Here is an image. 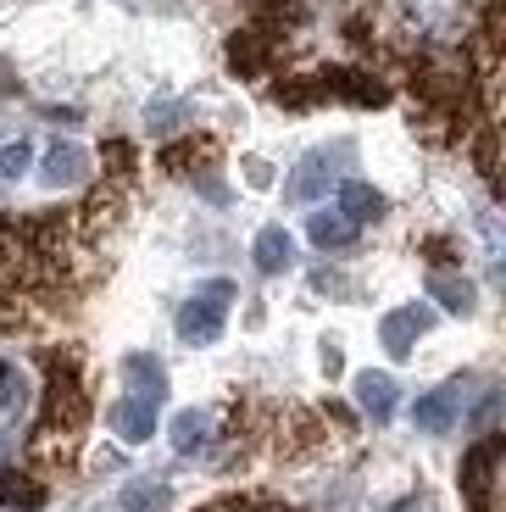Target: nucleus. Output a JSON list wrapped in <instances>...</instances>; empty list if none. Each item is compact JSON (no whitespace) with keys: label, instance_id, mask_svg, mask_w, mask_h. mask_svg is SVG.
<instances>
[{"label":"nucleus","instance_id":"1","mask_svg":"<svg viewBox=\"0 0 506 512\" xmlns=\"http://www.w3.org/2000/svg\"><path fill=\"white\" fill-rule=\"evenodd\" d=\"M123 379H128V390H123V401L112 407V418H106V423H112L117 440H128V446H145V440L156 435V418H162L167 373H162V362H151V357H128Z\"/></svg>","mask_w":506,"mask_h":512},{"label":"nucleus","instance_id":"2","mask_svg":"<svg viewBox=\"0 0 506 512\" xmlns=\"http://www.w3.org/2000/svg\"><path fill=\"white\" fill-rule=\"evenodd\" d=\"M228 307H234V284L228 279L201 284V290L184 301V312H178V340H184V346H217L223 329H228Z\"/></svg>","mask_w":506,"mask_h":512},{"label":"nucleus","instance_id":"3","mask_svg":"<svg viewBox=\"0 0 506 512\" xmlns=\"http://www.w3.org/2000/svg\"><path fill=\"white\" fill-rule=\"evenodd\" d=\"M89 179H95L89 145H78V140L45 145V156H39V184H45V190H78V184H89Z\"/></svg>","mask_w":506,"mask_h":512},{"label":"nucleus","instance_id":"4","mask_svg":"<svg viewBox=\"0 0 506 512\" xmlns=\"http://www.w3.org/2000/svg\"><path fill=\"white\" fill-rule=\"evenodd\" d=\"M345 156H351L345 145H334V151H312V156H306V162L290 173V184H284V195H290V201H301V206H312L317 195L329 190V179H334V173L345 167Z\"/></svg>","mask_w":506,"mask_h":512},{"label":"nucleus","instance_id":"5","mask_svg":"<svg viewBox=\"0 0 506 512\" xmlns=\"http://www.w3.org/2000/svg\"><path fill=\"white\" fill-rule=\"evenodd\" d=\"M351 396H356V407H362L373 423H384V418L395 412V401H401V384H395V373H384V368H367V373H356Z\"/></svg>","mask_w":506,"mask_h":512},{"label":"nucleus","instance_id":"6","mask_svg":"<svg viewBox=\"0 0 506 512\" xmlns=\"http://www.w3.org/2000/svg\"><path fill=\"white\" fill-rule=\"evenodd\" d=\"M434 323V312L429 307H395L390 318L379 323V340H384V351L390 357H412V346H418V334Z\"/></svg>","mask_w":506,"mask_h":512},{"label":"nucleus","instance_id":"7","mask_svg":"<svg viewBox=\"0 0 506 512\" xmlns=\"http://www.w3.org/2000/svg\"><path fill=\"white\" fill-rule=\"evenodd\" d=\"M456 412H462V384H440V390L418 396V407H412V423H418L423 435H451Z\"/></svg>","mask_w":506,"mask_h":512},{"label":"nucleus","instance_id":"8","mask_svg":"<svg viewBox=\"0 0 506 512\" xmlns=\"http://www.w3.org/2000/svg\"><path fill=\"white\" fill-rule=\"evenodd\" d=\"M251 262H256V273H267V279L290 273L295 268V234L279 229V223H267V229L256 234V245H251Z\"/></svg>","mask_w":506,"mask_h":512},{"label":"nucleus","instance_id":"9","mask_svg":"<svg viewBox=\"0 0 506 512\" xmlns=\"http://www.w3.org/2000/svg\"><path fill=\"white\" fill-rule=\"evenodd\" d=\"M173 501H178V490L167 485V479H156V474H140V479H128V485L117 490V507L123 512H173Z\"/></svg>","mask_w":506,"mask_h":512},{"label":"nucleus","instance_id":"10","mask_svg":"<svg viewBox=\"0 0 506 512\" xmlns=\"http://www.w3.org/2000/svg\"><path fill=\"white\" fill-rule=\"evenodd\" d=\"M212 429H217L212 412L184 407V412L173 418V451H178V457H195V451H206V446H212Z\"/></svg>","mask_w":506,"mask_h":512},{"label":"nucleus","instance_id":"11","mask_svg":"<svg viewBox=\"0 0 506 512\" xmlns=\"http://www.w3.org/2000/svg\"><path fill=\"white\" fill-rule=\"evenodd\" d=\"M379 190H373V184H356V179H345L340 184V218L351 223V229H362V223H373L379 218Z\"/></svg>","mask_w":506,"mask_h":512},{"label":"nucleus","instance_id":"12","mask_svg":"<svg viewBox=\"0 0 506 512\" xmlns=\"http://www.w3.org/2000/svg\"><path fill=\"white\" fill-rule=\"evenodd\" d=\"M429 290H434V301H440L445 312H456V318H468V312L479 307V290H473V279H456V273H434Z\"/></svg>","mask_w":506,"mask_h":512},{"label":"nucleus","instance_id":"13","mask_svg":"<svg viewBox=\"0 0 506 512\" xmlns=\"http://www.w3.org/2000/svg\"><path fill=\"white\" fill-rule=\"evenodd\" d=\"M23 407H28V373L12 357H0V423L23 418Z\"/></svg>","mask_w":506,"mask_h":512},{"label":"nucleus","instance_id":"14","mask_svg":"<svg viewBox=\"0 0 506 512\" xmlns=\"http://www.w3.org/2000/svg\"><path fill=\"white\" fill-rule=\"evenodd\" d=\"M351 223L340 218V206H334V212H312V218H306V240L312 245H323V251H340V245H351Z\"/></svg>","mask_w":506,"mask_h":512},{"label":"nucleus","instance_id":"15","mask_svg":"<svg viewBox=\"0 0 506 512\" xmlns=\"http://www.w3.org/2000/svg\"><path fill=\"white\" fill-rule=\"evenodd\" d=\"M28 173H34V140L17 134V140L0 145V184H23Z\"/></svg>","mask_w":506,"mask_h":512},{"label":"nucleus","instance_id":"16","mask_svg":"<svg viewBox=\"0 0 506 512\" xmlns=\"http://www.w3.org/2000/svg\"><path fill=\"white\" fill-rule=\"evenodd\" d=\"M145 123H151V134H167V128H178V123H184V106L162 101L156 112H145Z\"/></svg>","mask_w":506,"mask_h":512},{"label":"nucleus","instance_id":"17","mask_svg":"<svg viewBox=\"0 0 506 512\" xmlns=\"http://www.w3.org/2000/svg\"><path fill=\"white\" fill-rule=\"evenodd\" d=\"M245 184H251V190H267V184H273V167L251 156V162H245Z\"/></svg>","mask_w":506,"mask_h":512}]
</instances>
